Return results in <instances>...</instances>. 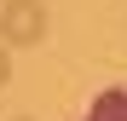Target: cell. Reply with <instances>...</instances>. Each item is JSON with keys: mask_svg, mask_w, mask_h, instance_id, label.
<instances>
[{"mask_svg": "<svg viewBox=\"0 0 127 121\" xmlns=\"http://www.w3.org/2000/svg\"><path fill=\"white\" fill-rule=\"evenodd\" d=\"M0 40L6 46H40L46 40V6L40 0H6L0 6Z\"/></svg>", "mask_w": 127, "mask_h": 121, "instance_id": "6da1fadb", "label": "cell"}, {"mask_svg": "<svg viewBox=\"0 0 127 121\" xmlns=\"http://www.w3.org/2000/svg\"><path fill=\"white\" fill-rule=\"evenodd\" d=\"M81 121H127V87H110V92H98V98H93V110L81 115Z\"/></svg>", "mask_w": 127, "mask_h": 121, "instance_id": "7a4b0ae2", "label": "cell"}, {"mask_svg": "<svg viewBox=\"0 0 127 121\" xmlns=\"http://www.w3.org/2000/svg\"><path fill=\"white\" fill-rule=\"evenodd\" d=\"M12 81V58H6V46H0V87Z\"/></svg>", "mask_w": 127, "mask_h": 121, "instance_id": "3957f363", "label": "cell"}, {"mask_svg": "<svg viewBox=\"0 0 127 121\" xmlns=\"http://www.w3.org/2000/svg\"><path fill=\"white\" fill-rule=\"evenodd\" d=\"M17 121H29V115H17Z\"/></svg>", "mask_w": 127, "mask_h": 121, "instance_id": "277c9868", "label": "cell"}]
</instances>
